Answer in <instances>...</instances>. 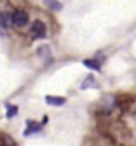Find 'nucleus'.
Here are the masks:
<instances>
[{
    "label": "nucleus",
    "instance_id": "11",
    "mask_svg": "<svg viewBox=\"0 0 136 146\" xmlns=\"http://www.w3.org/2000/svg\"><path fill=\"white\" fill-rule=\"evenodd\" d=\"M16 112H18V108L16 106H8V112H7V116L13 117V116H16Z\"/></svg>",
    "mask_w": 136,
    "mask_h": 146
},
{
    "label": "nucleus",
    "instance_id": "10",
    "mask_svg": "<svg viewBox=\"0 0 136 146\" xmlns=\"http://www.w3.org/2000/svg\"><path fill=\"white\" fill-rule=\"evenodd\" d=\"M2 146H16V145H15V141H13L8 135H3L2 137Z\"/></svg>",
    "mask_w": 136,
    "mask_h": 146
},
{
    "label": "nucleus",
    "instance_id": "9",
    "mask_svg": "<svg viewBox=\"0 0 136 146\" xmlns=\"http://www.w3.org/2000/svg\"><path fill=\"white\" fill-rule=\"evenodd\" d=\"M43 2H45V5H47L48 8L55 10V11H59V10L63 8L61 2H58V0H43Z\"/></svg>",
    "mask_w": 136,
    "mask_h": 146
},
{
    "label": "nucleus",
    "instance_id": "8",
    "mask_svg": "<svg viewBox=\"0 0 136 146\" xmlns=\"http://www.w3.org/2000/svg\"><path fill=\"white\" fill-rule=\"evenodd\" d=\"M98 85V82L94 80V77L93 76H88V77L85 79V80H83V84H82V90H86V88H88V87H96Z\"/></svg>",
    "mask_w": 136,
    "mask_h": 146
},
{
    "label": "nucleus",
    "instance_id": "1",
    "mask_svg": "<svg viewBox=\"0 0 136 146\" xmlns=\"http://www.w3.org/2000/svg\"><path fill=\"white\" fill-rule=\"evenodd\" d=\"M27 23H29V15H27V11L18 8L11 13V24H15L16 27H22Z\"/></svg>",
    "mask_w": 136,
    "mask_h": 146
},
{
    "label": "nucleus",
    "instance_id": "2",
    "mask_svg": "<svg viewBox=\"0 0 136 146\" xmlns=\"http://www.w3.org/2000/svg\"><path fill=\"white\" fill-rule=\"evenodd\" d=\"M30 32L34 34L35 39H45V37H47V26H45V23L40 21V19L34 21V24H32V29H30Z\"/></svg>",
    "mask_w": 136,
    "mask_h": 146
},
{
    "label": "nucleus",
    "instance_id": "3",
    "mask_svg": "<svg viewBox=\"0 0 136 146\" xmlns=\"http://www.w3.org/2000/svg\"><path fill=\"white\" fill-rule=\"evenodd\" d=\"M101 106H102V109H104L106 112L112 111V109L115 108V96H111V95L104 96L102 101H101Z\"/></svg>",
    "mask_w": 136,
    "mask_h": 146
},
{
    "label": "nucleus",
    "instance_id": "4",
    "mask_svg": "<svg viewBox=\"0 0 136 146\" xmlns=\"http://www.w3.org/2000/svg\"><path fill=\"white\" fill-rule=\"evenodd\" d=\"M45 101H47L50 106H63V104L66 103V98H63V96H51V95H48L47 98H45Z\"/></svg>",
    "mask_w": 136,
    "mask_h": 146
},
{
    "label": "nucleus",
    "instance_id": "6",
    "mask_svg": "<svg viewBox=\"0 0 136 146\" xmlns=\"http://www.w3.org/2000/svg\"><path fill=\"white\" fill-rule=\"evenodd\" d=\"M10 19H11V15L5 13V11H2V15H0V26H2V31H7L10 26Z\"/></svg>",
    "mask_w": 136,
    "mask_h": 146
},
{
    "label": "nucleus",
    "instance_id": "5",
    "mask_svg": "<svg viewBox=\"0 0 136 146\" xmlns=\"http://www.w3.org/2000/svg\"><path fill=\"white\" fill-rule=\"evenodd\" d=\"M27 125H29V127L24 130V137H29L30 133H37L38 130L42 129V125H38L37 122H34V120H29V122H27Z\"/></svg>",
    "mask_w": 136,
    "mask_h": 146
},
{
    "label": "nucleus",
    "instance_id": "7",
    "mask_svg": "<svg viewBox=\"0 0 136 146\" xmlns=\"http://www.w3.org/2000/svg\"><path fill=\"white\" fill-rule=\"evenodd\" d=\"M83 64L90 69H94V71H99L101 69V60H85Z\"/></svg>",
    "mask_w": 136,
    "mask_h": 146
}]
</instances>
